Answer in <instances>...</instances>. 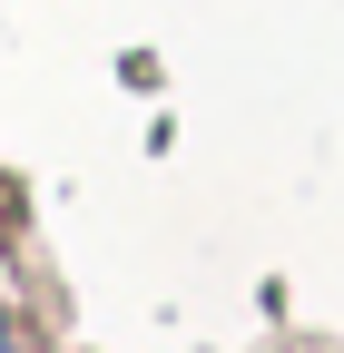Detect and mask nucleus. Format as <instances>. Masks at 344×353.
<instances>
[{
    "label": "nucleus",
    "mask_w": 344,
    "mask_h": 353,
    "mask_svg": "<svg viewBox=\"0 0 344 353\" xmlns=\"http://www.w3.org/2000/svg\"><path fill=\"white\" fill-rule=\"evenodd\" d=\"M0 353H20V334H10V314H0Z\"/></svg>",
    "instance_id": "1"
}]
</instances>
